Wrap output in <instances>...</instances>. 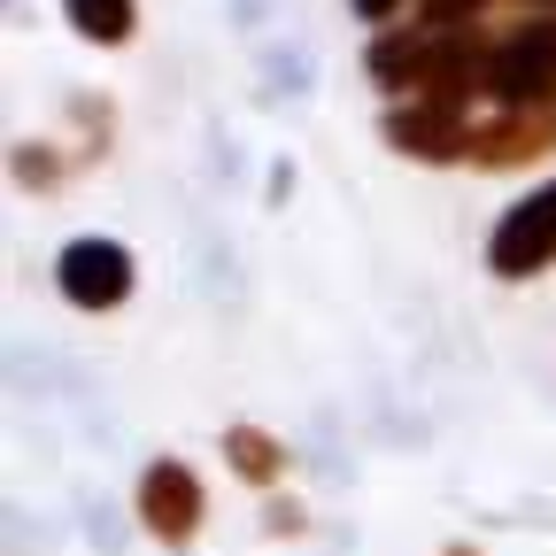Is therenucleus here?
Instances as JSON below:
<instances>
[{
    "instance_id": "0eeeda50",
    "label": "nucleus",
    "mask_w": 556,
    "mask_h": 556,
    "mask_svg": "<svg viewBox=\"0 0 556 556\" xmlns=\"http://www.w3.org/2000/svg\"><path fill=\"white\" fill-rule=\"evenodd\" d=\"M70 24L86 39H124L131 31V0H70Z\"/></svg>"
},
{
    "instance_id": "7ed1b4c3",
    "label": "nucleus",
    "mask_w": 556,
    "mask_h": 556,
    "mask_svg": "<svg viewBox=\"0 0 556 556\" xmlns=\"http://www.w3.org/2000/svg\"><path fill=\"white\" fill-rule=\"evenodd\" d=\"M387 139L409 155H433V163H456L471 155V116L456 101H417V109H394L387 116Z\"/></svg>"
},
{
    "instance_id": "6e6552de",
    "label": "nucleus",
    "mask_w": 556,
    "mask_h": 556,
    "mask_svg": "<svg viewBox=\"0 0 556 556\" xmlns=\"http://www.w3.org/2000/svg\"><path fill=\"white\" fill-rule=\"evenodd\" d=\"M225 456H232L248 479H270V471H278V448H270L263 433H248V426H240V433H225Z\"/></svg>"
},
{
    "instance_id": "1a4fd4ad",
    "label": "nucleus",
    "mask_w": 556,
    "mask_h": 556,
    "mask_svg": "<svg viewBox=\"0 0 556 556\" xmlns=\"http://www.w3.org/2000/svg\"><path fill=\"white\" fill-rule=\"evenodd\" d=\"M464 16H479V0H426V24H433V31H448V24H464Z\"/></svg>"
},
{
    "instance_id": "20e7f679",
    "label": "nucleus",
    "mask_w": 556,
    "mask_h": 556,
    "mask_svg": "<svg viewBox=\"0 0 556 556\" xmlns=\"http://www.w3.org/2000/svg\"><path fill=\"white\" fill-rule=\"evenodd\" d=\"M62 294L70 302H86V309H109L131 294V255L116 240H78V248H62Z\"/></svg>"
},
{
    "instance_id": "f03ea898",
    "label": "nucleus",
    "mask_w": 556,
    "mask_h": 556,
    "mask_svg": "<svg viewBox=\"0 0 556 556\" xmlns=\"http://www.w3.org/2000/svg\"><path fill=\"white\" fill-rule=\"evenodd\" d=\"M486 255H495V270H503V278H526V270H541V263L556 255V178L510 208Z\"/></svg>"
},
{
    "instance_id": "f257e3e1",
    "label": "nucleus",
    "mask_w": 556,
    "mask_h": 556,
    "mask_svg": "<svg viewBox=\"0 0 556 556\" xmlns=\"http://www.w3.org/2000/svg\"><path fill=\"white\" fill-rule=\"evenodd\" d=\"M486 93L510 101V109H541L556 101V24H526L495 47V62H486Z\"/></svg>"
},
{
    "instance_id": "39448f33",
    "label": "nucleus",
    "mask_w": 556,
    "mask_h": 556,
    "mask_svg": "<svg viewBox=\"0 0 556 556\" xmlns=\"http://www.w3.org/2000/svg\"><path fill=\"white\" fill-rule=\"evenodd\" d=\"M556 148V109H503V124L471 131V155L479 163H526V155H548Z\"/></svg>"
},
{
    "instance_id": "423d86ee",
    "label": "nucleus",
    "mask_w": 556,
    "mask_h": 556,
    "mask_svg": "<svg viewBox=\"0 0 556 556\" xmlns=\"http://www.w3.org/2000/svg\"><path fill=\"white\" fill-rule=\"evenodd\" d=\"M139 510H148V526H155L163 541H186V533L201 526V486H193V471H186V464H155L148 486H139Z\"/></svg>"
},
{
    "instance_id": "9d476101",
    "label": "nucleus",
    "mask_w": 556,
    "mask_h": 556,
    "mask_svg": "<svg viewBox=\"0 0 556 556\" xmlns=\"http://www.w3.org/2000/svg\"><path fill=\"white\" fill-rule=\"evenodd\" d=\"M356 9H364V16H387V9H402V0H356Z\"/></svg>"
}]
</instances>
